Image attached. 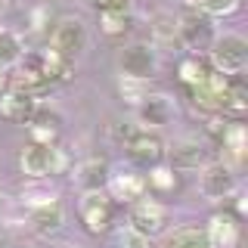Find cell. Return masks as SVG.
Wrapping results in <instances>:
<instances>
[{
    "label": "cell",
    "mask_w": 248,
    "mask_h": 248,
    "mask_svg": "<svg viewBox=\"0 0 248 248\" xmlns=\"http://www.w3.org/2000/svg\"><path fill=\"white\" fill-rule=\"evenodd\" d=\"M118 62H121V75L149 81L152 72H155V50L149 44H130V46H124Z\"/></svg>",
    "instance_id": "11"
},
{
    "label": "cell",
    "mask_w": 248,
    "mask_h": 248,
    "mask_svg": "<svg viewBox=\"0 0 248 248\" xmlns=\"http://www.w3.org/2000/svg\"><path fill=\"white\" fill-rule=\"evenodd\" d=\"M137 112H140V124H143L146 130L165 127V124H170L177 118V106L168 93H149V96L137 106Z\"/></svg>",
    "instance_id": "7"
},
{
    "label": "cell",
    "mask_w": 248,
    "mask_h": 248,
    "mask_svg": "<svg viewBox=\"0 0 248 248\" xmlns=\"http://www.w3.org/2000/svg\"><path fill=\"white\" fill-rule=\"evenodd\" d=\"M68 168V155L59 146H41V143H28L19 152V170L28 180H46L50 174H62Z\"/></svg>",
    "instance_id": "1"
},
{
    "label": "cell",
    "mask_w": 248,
    "mask_h": 248,
    "mask_svg": "<svg viewBox=\"0 0 248 248\" xmlns=\"http://www.w3.org/2000/svg\"><path fill=\"white\" fill-rule=\"evenodd\" d=\"M37 56V68L44 72V78L50 84H65V81H72L75 78V62L72 59H65V56H59L56 50H41V53H34Z\"/></svg>",
    "instance_id": "16"
},
{
    "label": "cell",
    "mask_w": 248,
    "mask_h": 248,
    "mask_svg": "<svg viewBox=\"0 0 248 248\" xmlns=\"http://www.w3.org/2000/svg\"><path fill=\"white\" fill-rule=\"evenodd\" d=\"M22 202L31 208H37V205H46V202H56V189L53 186H44L41 180H34L31 186H25L22 189Z\"/></svg>",
    "instance_id": "28"
},
{
    "label": "cell",
    "mask_w": 248,
    "mask_h": 248,
    "mask_svg": "<svg viewBox=\"0 0 248 248\" xmlns=\"http://www.w3.org/2000/svg\"><path fill=\"white\" fill-rule=\"evenodd\" d=\"M174 183H177L174 168H165V165H155L149 170V180H146V186H155L158 192H170V189H174Z\"/></svg>",
    "instance_id": "29"
},
{
    "label": "cell",
    "mask_w": 248,
    "mask_h": 248,
    "mask_svg": "<svg viewBox=\"0 0 248 248\" xmlns=\"http://www.w3.org/2000/svg\"><path fill=\"white\" fill-rule=\"evenodd\" d=\"M108 177H112L108 174V161L99 158V155H90L75 168V183L81 192H103Z\"/></svg>",
    "instance_id": "15"
},
{
    "label": "cell",
    "mask_w": 248,
    "mask_h": 248,
    "mask_svg": "<svg viewBox=\"0 0 248 248\" xmlns=\"http://www.w3.org/2000/svg\"><path fill=\"white\" fill-rule=\"evenodd\" d=\"M37 108H41V103H37L34 96H28V93H22V90L10 87L6 93H0V115L13 124H31L34 115H37Z\"/></svg>",
    "instance_id": "10"
},
{
    "label": "cell",
    "mask_w": 248,
    "mask_h": 248,
    "mask_svg": "<svg viewBox=\"0 0 248 248\" xmlns=\"http://www.w3.org/2000/svg\"><path fill=\"white\" fill-rule=\"evenodd\" d=\"M99 31L106 37H124L130 31V13L127 10H103L99 13Z\"/></svg>",
    "instance_id": "20"
},
{
    "label": "cell",
    "mask_w": 248,
    "mask_h": 248,
    "mask_svg": "<svg viewBox=\"0 0 248 248\" xmlns=\"http://www.w3.org/2000/svg\"><path fill=\"white\" fill-rule=\"evenodd\" d=\"M134 130H137V124H130V121H118V124H112V127H108V137H112L118 146H124V143L130 140V134H134Z\"/></svg>",
    "instance_id": "31"
},
{
    "label": "cell",
    "mask_w": 248,
    "mask_h": 248,
    "mask_svg": "<svg viewBox=\"0 0 248 248\" xmlns=\"http://www.w3.org/2000/svg\"><path fill=\"white\" fill-rule=\"evenodd\" d=\"M28 227L37 232V236H56V232L65 227V208L62 202H46V205H37L28 211Z\"/></svg>",
    "instance_id": "14"
},
{
    "label": "cell",
    "mask_w": 248,
    "mask_h": 248,
    "mask_svg": "<svg viewBox=\"0 0 248 248\" xmlns=\"http://www.w3.org/2000/svg\"><path fill=\"white\" fill-rule=\"evenodd\" d=\"M165 248H211V242H208L205 230H199V227H183V230H177L174 236H168Z\"/></svg>",
    "instance_id": "22"
},
{
    "label": "cell",
    "mask_w": 248,
    "mask_h": 248,
    "mask_svg": "<svg viewBox=\"0 0 248 248\" xmlns=\"http://www.w3.org/2000/svg\"><path fill=\"white\" fill-rule=\"evenodd\" d=\"M6 90H10V68L0 65V93H6Z\"/></svg>",
    "instance_id": "34"
},
{
    "label": "cell",
    "mask_w": 248,
    "mask_h": 248,
    "mask_svg": "<svg viewBox=\"0 0 248 248\" xmlns=\"http://www.w3.org/2000/svg\"><path fill=\"white\" fill-rule=\"evenodd\" d=\"M118 93H121V99L127 106H140L146 96H149V81H140V78H127V75H121V81H118Z\"/></svg>",
    "instance_id": "23"
},
{
    "label": "cell",
    "mask_w": 248,
    "mask_h": 248,
    "mask_svg": "<svg viewBox=\"0 0 248 248\" xmlns=\"http://www.w3.org/2000/svg\"><path fill=\"white\" fill-rule=\"evenodd\" d=\"M245 108H248V93H245V87L239 81H230L227 96H223V112L232 115V118H242Z\"/></svg>",
    "instance_id": "24"
},
{
    "label": "cell",
    "mask_w": 248,
    "mask_h": 248,
    "mask_svg": "<svg viewBox=\"0 0 248 248\" xmlns=\"http://www.w3.org/2000/svg\"><path fill=\"white\" fill-rule=\"evenodd\" d=\"M50 50H56L59 56L65 59H78L84 50H87V25L75 16H65L53 25V34H50Z\"/></svg>",
    "instance_id": "3"
},
{
    "label": "cell",
    "mask_w": 248,
    "mask_h": 248,
    "mask_svg": "<svg viewBox=\"0 0 248 248\" xmlns=\"http://www.w3.org/2000/svg\"><path fill=\"white\" fill-rule=\"evenodd\" d=\"M108 192H112V199H118V202H137V199H143V192H146V177H140V174H112L108 177Z\"/></svg>",
    "instance_id": "18"
},
{
    "label": "cell",
    "mask_w": 248,
    "mask_h": 248,
    "mask_svg": "<svg viewBox=\"0 0 248 248\" xmlns=\"http://www.w3.org/2000/svg\"><path fill=\"white\" fill-rule=\"evenodd\" d=\"M3 6H6V0H0V13H3Z\"/></svg>",
    "instance_id": "35"
},
{
    "label": "cell",
    "mask_w": 248,
    "mask_h": 248,
    "mask_svg": "<svg viewBox=\"0 0 248 248\" xmlns=\"http://www.w3.org/2000/svg\"><path fill=\"white\" fill-rule=\"evenodd\" d=\"M177 72H180V81L186 84V87H199V84L205 81L208 75H211L199 56H186V59L180 62V68H177Z\"/></svg>",
    "instance_id": "25"
},
{
    "label": "cell",
    "mask_w": 248,
    "mask_h": 248,
    "mask_svg": "<svg viewBox=\"0 0 248 248\" xmlns=\"http://www.w3.org/2000/svg\"><path fill=\"white\" fill-rule=\"evenodd\" d=\"M50 13L46 6H37V10H31V16H28V22H31V31H44L46 25H44V16Z\"/></svg>",
    "instance_id": "32"
},
{
    "label": "cell",
    "mask_w": 248,
    "mask_h": 248,
    "mask_svg": "<svg viewBox=\"0 0 248 248\" xmlns=\"http://www.w3.org/2000/svg\"><path fill=\"white\" fill-rule=\"evenodd\" d=\"M124 149L134 161H143V165H155V161L165 155V140H161L155 130H146L137 124V130L130 134V140L124 143Z\"/></svg>",
    "instance_id": "8"
},
{
    "label": "cell",
    "mask_w": 248,
    "mask_h": 248,
    "mask_svg": "<svg viewBox=\"0 0 248 248\" xmlns=\"http://www.w3.org/2000/svg\"><path fill=\"white\" fill-rule=\"evenodd\" d=\"M186 3H189L192 10L205 13V16H230V13L239 10L242 0H186Z\"/></svg>",
    "instance_id": "27"
},
{
    "label": "cell",
    "mask_w": 248,
    "mask_h": 248,
    "mask_svg": "<svg viewBox=\"0 0 248 248\" xmlns=\"http://www.w3.org/2000/svg\"><path fill=\"white\" fill-rule=\"evenodd\" d=\"M208 165V149L196 137H183L170 146V168L177 170H199Z\"/></svg>",
    "instance_id": "13"
},
{
    "label": "cell",
    "mask_w": 248,
    "mask_h": 248,
    "mask_svg": "<svg viewBox=\"0 0 248 248\" xmlns=\"http://www.w3.org/2000/svg\"><path fill=\"white\" fill-rule=\"evenodd\" d=\"M81 220H84V227H87V232H93V236L106 232L108 223H112V202H108L103 192H84Z\"/></svg>",
    "instance_id": "9"
},
{
    "label": "cell",
    "mask_w": 248,
    "mask_h": 248,
    "mask_svg": "<svg viewBox=\"0 0 248 248\" xmlns=\"http://www.w3.org/2000/svg\"><path fill=\"white\" fill-rule=\"evenodd\" d=\"M118 248H152V239L137 232V230H130V227H124L118 232Z\"/></svg>",
    "instance_id": "30"
},
{
    "label": "cell",
    "mask_w": 248,
    "mask_h": 248,
    "mask_svg": "<svg viewBox=\"0 0 248 248\" xmlns=\"http://www.w3.org/2000/svg\"><path fill=\"white\" fill-rule=\"evenodd\" d=\"M99 13L103 10H127V0H90Z\"/></svg>",
    "instance_id": "33"
},
{
    "label": "cell",
    "mask_w": 248,
    "mask_h": 248,
    "mask_svg": "<svg viewBox=\"0 0 248 248\" xmlns=\"http://www.w3.org/2000/svg\"><path fill=\"white\" fill-rule=\"evenodd\" d=\"M177 37H180V46L186 50H205L214 41V28H211V16L189 10L177 19Z\"/></svg>",
    "instance_id": "4"
},
{
    "label": "cell",
    "mask_w": 248,
    "mask_h": 248,
    "mask_svg": "<svg viewBox=\"0 0 248 248\" xmlns=\"http://www.w3.org/2000/svg\"><path fill=\"white\" fill-rule=\"evenodd\" d=\"M205 236L211 248H236L239 242V223L232 214H214L205 227Z\"/></svg>",
    "instance_id": "17"
},
{
    "label": "cell",
    "mask_w": 248,
    "mask_h": 248,
    "mask_svg": "<svg viewBox=\"0 0 248 248\" xmlns=\"http://www.w3.org/2000/svg\"><path fill=\"white\" fill-rule=\"evenodd\" d=\"M22 56H25V44H22V37L16 34L10 28H0V65H16Z\"/></svg>",
    "instance_id": "21"
},
{
    "label": "cell",
    "mask_w": 248,
    "mask_h": 248,
    "mask_svg": "<svg viewBox=\"0 0 248 248\" xmlns=\"http://www.w3.org/2000/svg\"><path fill=\"white\" fill-rule=\"evenodd\" d=\"M0 208H3V196H0Z\"/></svg>",
    "instance_id": "36"
},
{
    "label": "cell",
    "mask_w": 248,
    "mask_h": 248,
    "mask_svg": "<svg viewBox=\"0 0 248 248\" xmlns=\"http://www.w3.org/2000/svg\"><path fill=\"white\" fill-rule=\"evenodd\" d=\"M220 143H223V149H230L236 158H242V152H245V127L239 121L227 124V127L220 130Z\"/></svg>",
    "instance_id": "26"
},
{
    "label": "cell",
    "mask_w": 248,
    "mask_h": 248,
    "mask_svg": "<svg viewBox=\"0 0 248 248\" xmlns=\"http://www.w3.org/2000/svg\"><path fill=\"white\" fill-rule=\"evenodd\" d=\"M227 87H230V78L211 72L199 87H192V103H196V108H202V112H223Z\"/></svg>",
    "instance_id": "12"
},
{
    "label": "cell",
    "mask_w": 248,
    "mask_h": 248,
    "mask_svg": "<svg viewBox=\"0 0 248 248\" xmlns=\"http://www.w3.org/2000/svg\"><path fill=\"white\" fill-rule=\"evenodd\" d=\"M211 65L217 75H242L248 65V41L242 34H220L211 41Z\"/></svg>",
    "instance_id": "2"
},
{
    "label": "cell",
    "mask_w": 248,
    "mask_h": 248,
    "mask_svg": "<svg viewBox=\"0 0 248 248\" xmlns=\"http://www.w3.org/2000/svg\"><path fill=\"white\" fill-rule=\"evenodd\" d=\"M236 174H232L230 165H220V161H214V165H205L202 168V177H199V189L205 199L211 202H223L230 199L232 192H236Z\"/></svg>",
    "instance_id": "5"
},
{
    "label": "cell",
    "mask_w": 248,
    "mask_h": 248,
    "mask_svg": "<svg viewBox=\"0 0 248 248\" xmlns=\"http://www.w3.org/2000/svg\"><path fill=\"white\" fill-rule=\"evenodd\" d=\"M152 50H170V46H180L177 37V22L170 16H155L152 22Z\"/></svg>",
    "instance_id": "19"
},
{
    "label": "cell",
    "mask_w": 248,
    "mask_h": 248,
    "mask_svg": "<svg viewBox=\"0 0 248 248\" xmlns=\"http://www.w3.org/2000/svg\"><path fill=\"white\" fill-rule=\"evenodd\" d=\"M168 223V211L161 202L155 199H137L134 202V211H130V230L143 232V236H158Z\"/></svg>",
    "instance_id": "6"
}]
</instances>
